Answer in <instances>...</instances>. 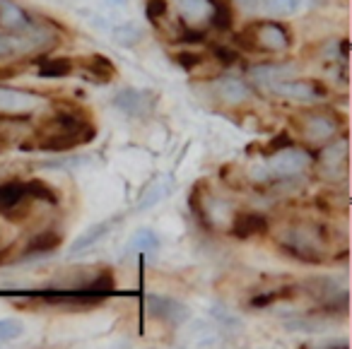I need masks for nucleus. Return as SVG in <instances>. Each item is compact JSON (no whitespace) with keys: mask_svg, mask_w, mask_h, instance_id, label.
Segmentation results:
<instances>
[{"mask_svg":"<svg viewBox=\"0 0 352 349\" xmlns=\"http://www.w3.org/2000/svg\"><path fill=\"white\" fill-rule=\"evenodd\" d=\"M94 137V126L85 121L78 111L58 109L39 131V150L70 152Z\"/></svg>","mask_w":352,"mask_h":349,"instance_id":"1","label":"nucleus"},{"mask_svg":"<svg viewBox=\"0 0 352 349\" xmlns=\"http://www.w3.org/2000/svg\"><path fill=\"white\" fill-rule=\"evenodd\" d=\"M241 49L246 51H268V54H280V51H287L292 44V36L287 34L283 25L278 22H256L249 25L239 36H236Z\"/></svg>","mask_w":352,"mask_h":349,"instance_id":"2","label":"nucleus"},{"mask_svg":"<svg viewBox=\"0 0 352 349\" xmlns=\"http://www.w3.org/2000/svg\"><path fill=\"white\" fill-rule=\"evenodd\" d=\"M311 157L299 147H283L278 150L265 164V176H275V179H292L309 169Z\"/></svg>","mask_w":352,"mask_h":349,"instance_id":"3","label":"nucleus"},{"mask_svg":"<svg viewBox=\"0 0 352 349\" xmlns=\"http://www.w3.org/2000/svg\"><path fill=\"white\" fill-rule=\"evenodd\" d=\"M147 313L155 320H160V323L171 325V328H179V325H184L191 318L188 304H184L179 299H171V296H157V294L147 296Z\"/></svg>","mask_w":352,"mask_h":349,"instance_id":"4","label":"nucleus"},{"mask_svg":"<svg viewBox=\"0 0 352 349\" xmlns=\"http://www.w3.org/2000/svg\"><path fill=\"white\" fill-rule=\"evenodd\" d=\"M307 289L311 291V296L328 311V313H336V311H347V289L345 286H338L328 277H311L307 282Z\"/></svg>","mask_w":352,"mask_h":349,"instance_id":"5","label":"nucleus"},{"mask_svg":"<svg viewBox=\"0 0 352 349\" xmlns=\"http://www.w3.org/2000/svg\"><path fill=\"white\" fill-rule=\"evenodd\" d=\"M155 104H157V94L150 92V89H133L126 87L113 97V106L118 111H123L126 116H150L155 111Z\"/></svg>","mask_w":352,"mask_h":349,"instance_id":"6","label":"nucleus"},{"mask_svg":"<svg viewBox=\"0 0 352 349\" xmlns=\"http://www.w3.org/2000/svg\"><path fill=\"white\" fill-rule=\"evenodd\" d=\"M283 251H287L292 258H297L299 262H323V253L318 248L316 238L307 229H297V232H289L287 236L280 241Z\"/></svg>","mask_w":352,"mask_h":349,"instance_id":"7","label":"nucleus"},{"mask_svg":"<svg viewBox=\"0 0 352 349\" xmlns=\"http://www.w3.org/2000/svg\"><path fill=\"white\" fill-rule=\"evenodd\" d=\"M46 106L44 97L32 92H22V89L0 87V113L6 116H17V113H32L36 109Z\"/></svg>","mask_w":352,"mask_h":349,"instance_id":"8","label":"nucleus"},{"mask_svg":"<svg viewBox=\"0 0 352 349\" xmlns=\"http://www.w3.org/2000/svg\"><path fill=\"white\" fill-rule=\"evenodd\" d=\"M297 128L302 131L304 140H309V142H328L338 131L336 118H331L328 113H318V111L304 113Z\"/></svg>","mask_w":352,"mask_h":349,"instance_id":"9","label":"nucleus"},{"mask_svg":"<svg viewBox=\"0 0 352 349\" xmlns=\"http://www.w3.org/2000/svg\"><path fill=\"white\" fill-rule=\"evenodd\" d=\"M270 92L278 94V97H285V99H292V102H316L321 97V89L318 85L314 82H307V80H278V82H270L268 85Z\"/></svg>","mask_w":352,"mask_h":349,"instance_id":"10","label":"nucleus"},{"mask_svg":"<svg viewBox=\"0 0 352 349\" xmlns=\"http://www.w3.org/2000/svg\"><path fill=\"white\" fill-rule=\"evenodd\" d=\"M0 27L12 34H32L34 32V25H32L30 15L17 5L15 0H0Z\"/></svg>","mask_w":352,"mask_h":349,"instance_id":"11","label":"nucleus"},{"mask_svg":"<svg viewBox=\"0 0 352 349\" xmlns=\"http://www.w3.org/2000/svg\"><path fill=\"white\" fill-rule=\"evenodd\" d=\"M268 232V219L261 212H254V210H244V212H236L232 217V229L230 234L236 238H254V236H263Z\"/></svg>","mask_w":352,"mask_h":349,"instance_id":"12","label":"nucleus"},{"mask_svg":"<svg viewBox=\"0 0 352 349\" xmlns=\"http://www.w3.org/2000/svg\"><path fill=\"white\" fill-rule=\"evenodd\" d=\"M212 92H215V97L220 99L222 104H227V106H239V104H244V102H249V99H251V89L236 78L215 80V85H212Z\"/></svg>","mask_w":352,"mask_h":349,"instance_id":"13","label":"nucleus"},{"mask_svg":"<svg viewBox=\"0 0 352 349\" xmlns=\"http://www.w3.org/2000/svg\"><path fill=\"white\" fill-rule=\"evenodd\" d=\"M25 200H32L27 193V181H3L0 183V212L12 214L25 205Z\"/></svg>","mask_w":352,"mask_h":349,"instance_id":"14","label":"nucleus"},{"mask_svg":"<svg viewBox=\"0 0 352 349\" xmlns=\"http://www.w3.org/2000/svg\"><path fill=\"white\" fill-rule=\"evenodd\" d=\"M113 219H104V222H99V224H94V227H89L85 234H80L78 238H75L73 243H70V256H75V253H82V251H89L92 246H97L99 241H102L104 236H107L109 232L113 229Z\"/></svg>","mask_w":352,"mask_h":349,"instance_id":"15","label":"nucleus"},{"mask_svg":"<svg viewBox=\"0 0 352 349\" xmlns=\"http://www.w3.org/2000/svg\"><path fill=\"white\" fill-rule=\"evenodd\" d=\"M80 65H82L85 73H87L92 80H97V82H111L113 75H116V65L102 54L85 56V58L80 60Z\"/></svg>","mask_w":352,"mask_h":349,"instance_id":"16","label":"nucleus"},{"mask_svg":"<svg viewBox=\"0 0 352 349\" xmlns=\"http://www.w3.org/2000/svg\"><path fill=\"white\" fill-rule=\"evenodd\" d=\"M63 243V234L58 232H51V229H46V232L36 234L34 238H30L25 246V256H44V253H51L56 251V248Z\"/></svg>","mask_w":352,"mask_h":349,"instance_id":"17","label":"nucleus"},{"mask_svg":"<svg viewBox=\"0 0 352 349\" xmlns=\"http://www.w3.org/2000/svg\"><path fill=\"white\" fill-rule=\"evenodd\" d=\"M160 248V236L152 229H138L131 238H128L126 253H135V256H147Z\"/></svg>","mask_w":352,"mask_h":349,"instance_id":"18","label":"nucleus"},{"mask_svg":"<svg viewBox=\"0 0 352 349\" xmlns=\"http://www.w3.org/2000/svg\"><path fill=\"white\" fill-rule=\"evenodd\" d=\"M292 75H294V65H256L251 70V78L261 85L278 82V80L292 78Z\"/></svg>","mask_w":352,"mask_h":349,"instance_id":"19","label":"nucleus"},{"mask_svg":"<svg viewBox=\"0 0 352 349\" xmlns=\"http://www.w3.org/2000/svg\"><path fill=\"white\" fill-rule=\"evenodd\" d=\"M208 20L220 32L232 30V25H234V12H232L230 0H210V15H208Z\"/></svg>","mask_w":352,"mask_h":349,"instance_id":"20","label":"nucleus"},{"mask_svg":"<svg viewBox=\"0 0 352 349\" xmlns=\"http://www.w3.org/2000/svg\"><path fill=\"white\" fill-rule=\"evenodd\" d=\"M179 8L188 22H203L210 15V0H179Z\"/></svg>","mask_w":352,"mask_h":349,"instance_id":"21","label":"nucleus"},{"mask_svg":"<svg viewBox=\"0 0 352 349\" xmlns=\"http://www.w3.org/2000/svg\"><path fill=\"white\" fill-rule=\"evenodd\" d=\"M171 179H162V181H155V183L147 188V193L140 198V203H138V210H150L152 205H157L160 200H164L166 195L171 193Z\"/></svg>","mask_w":352,"mask_h":349,"instance_id":"22","label":"nucleus"},{"mask_svg":"<svg viewBox=\"0 0 352 349\" xmlns=\"http://www.w3.org/2000/svg\"><path fill=\"white\" fill-rule=\"evenodd\" d=\"M73 73V63L68 58H51L39 65V75L46 80H60Z\"/></svg>","mask_w":352,"mask_h":349,"instance_id":"23","label":"nucleus"},{"mask_svg":"<svg viewBox=\"0 0 352 349\" xmlns=\"http://www.w3.org/2000/svg\"><path fill=\"white\" fill-rule=\"evenodd\" d=\"M92 157H60V159H44L41 166L44 169H78V166H85V161H89Z\"/></svg>","mask_w":352,"mask_h":349,"instance_id":"24","label":"nucleus"},{"mask_svg":"<svg viewBox=\"0 0 352 349\" xmlns=\"http://www.w3.org/2000/svg\"><path fill=\"white\" fill-rule=\"evenodd\" d=\"M22 333H25V325H22L20 320H15V318L0 320V342H12V339H17Z\"/></svg>","mask_w":352,"mask_h":349,"instance_id":"25","label":"nucleus"},{"mask_svg":"<svg viewBox=\"0 0 352 349\" xmlns=\"http://www.w3.org/2000/svg\"><path fill=\"white\" fill-rule=\"evenodd\" d=\"M169 10V0H145V15L150 22H160L162 17H166Z\"/></svg>","mask_w":352,"mask_h":349,"instance_id":"26","label":"nucleus"},{"mask_svg":"<svg viewBox=\"0 0 352 349\" xmlns=\"http://www.w3.org/2000/svg\"><path fill=\"white\" fill-rule=\"evenodd\" d=\"M302 5H304V0H270V3H268L270 10L280 12V15H289V12H297Z\"/></svg>","mask_w":352,"mask_h":349,"instance_id":"27","label":"nucleus"},{"mask_svg":"<svg viewBox=\"0 0 352 349\" xmlns=\"http://www.w3.org/2000/svg\"><path fill=\"white\" fill-rule=\"evenodd\" d=\"M201 56L196 54V51H179V56H176V63L182 65L184 70H193L201 65Z\"/></svg>","mask_w":352,"mask_h":349,"instance_id":"28","label":"nucleus"},{"mask_svg":"<svg viewBox=\"0 0 352 349\" xmlns=\"http://www.w3.org/2000/svg\"><path fill=\"white\" fill-rule=\"evenodd\" d=\"M15 41L10 39V36H6V34H0V60H8V58H12L15 56Z\"/></svg>","mask_w":352,"mask_h":349,"instance_id":"29","label":"nucleus"},{"mask_svg":"<svg viewBox=\"0 0 352 349\" xmlns=\"http://www.w3.org/2000/svg\"><path fill=\"white\" fill-rule=\"evenodd\" d=\"M212 54L217 56V58L222 60L225 65L234 63V60H239V54H236V49H227V46H215V51Z\"/></svg>","mask_w":352,"mask_h":349,"instance_id":"30","label":"nucleus"},{"mask_svg":"<svg viewBox=\"0 0 352 349\" xmlns=\"http://www.w3.org/2000/svg\"><path fill=\"white\" fill-rule=\"evenodd\" d=\"M236 5L244 8V10H254L256 5H258V0H234Z\"/></svg>","mask_w":352,"mask_h":349,"instance_id":"31","label":"nucleus"},{"mask_svg":"<svg viewBox=\"0 0 352 349\" xmlns=\"http://www.w3.org/2000/svg\"><path fill=\"white\" fill-rule=\"evenodd\" d=\"M20 73V70H15V68H3L0 70V80H8V78H15V75Z\"/></svg>","mask_w":352,"mask_h":349,"instance_id":"32","label":"nucleus"},{"mask_svg":"<svg viewBox=\"0 0 352 349\" xmlns=\"http://www.w3.org/2000/svg\"><path fill=\"white\" fill-rule=\"evenodd\" d=\"M109 3H113V5H121V3H126V0H109Z\"/></svg>","mask_w":352,"mask_h":349,"instance_id":"33","label":"nucleus"},{"mask_svg":"<svg viewBox=\"0 0 352 349\" xmlns=\"http://www.w3.org/2000/svg\"><path fill=\"white\" fill-rule=\"evenodd\" d=\"M0 260H3V256H0Z\"/></svg>","mask_w":352,"mask_h":349,"instance_id":"34","label":"nucleus"}]
</instances>
